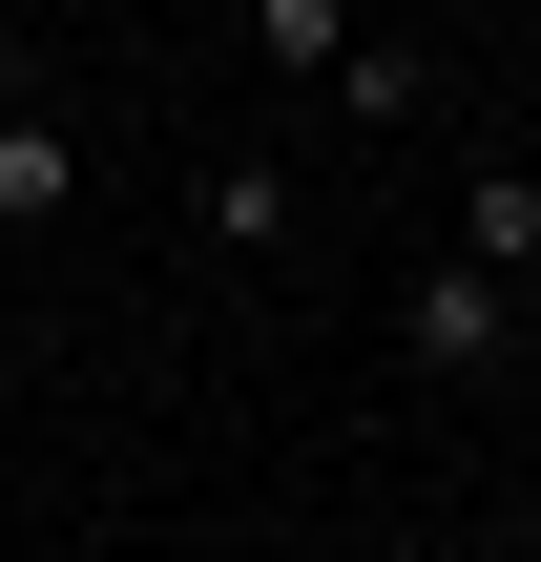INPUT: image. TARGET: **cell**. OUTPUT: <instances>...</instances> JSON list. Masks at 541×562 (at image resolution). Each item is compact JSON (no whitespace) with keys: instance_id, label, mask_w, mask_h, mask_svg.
<instances>
[{"instance_id":"obj_1","label":"cell","mask_w":541,"mask_h":562,"mask_svg":"<svg viewBox=\"0 0 541 562\" xmlns=\"http://www.w3.org/2000/svg\"><path fill=\"white\" fill-rule=\"evenodd\" d=\"M396 355H417V375H480V355H500V271H459V250H438V271L396 292Z\"/></svg>"},{"instance_id":"obj_2","label":"cell","mask_w":541,"mask_h":562,"mask_svg":"<svg viewBox=\"0 0 541 562\" xmlns=\"http://www.w3.org/2000/svg\"><path fill=\"white\" fill-rule=\"evenodd\" d=\"M438 250L521 292V271H541V167H459V209H438Z\"/></svg>"},{"instance_id":"obj_3","label":"cell","mask_w":541,"mask_h":562,"mask_svg":"<svg viewBox=\"0 0 541 562\" xmlns=\"http://www.w3.org/2000/svg\"><path fill=\"white\" fill-rule=\"evenodd\" d=\"M63 188H83V125L63 104H0V229H63Z\"/></svg>"},{"instance_id":"obj_4","label":"cell","mask_w":541,"mask_h":562,"mask_svg":"<svg viewBox=\"0 0 541 562\" xmlns=\"http://www.w3.org/2000/svg\"><path fill=\"white\" fill-rule=\"evenodd\" d=\"M188 229H208V250H292V167H271V146H229V167L188 188Z\"/></svg>"},{"instance_id":"obj_5","label":"cell","mask_w":541,"mask_h":562,"mask_svg":"<svg viewBox=\"0 0 541 562\" xmlns=\"http://www.w3.org/2000/svg\"><path fill=\"white\" fill-rule=\"evenodd\" d=\"M313 104H354V125H417V104H438V63H417V42H375V21H354V63H334V83H313Z\"/></svg>"},{"instance_id":"obj_6","label":"cell","mask_w":541,"mask_h":562,"mask_svg":"<svg viewBox=\"0 0 541 562\" xmlns=\"http://www.w3.org/2000/svg\"><path fill=\"white\" fill-rule=\"evenodd\" d=\"M250 63H292V83H334V63H354V0H250Z\"/></svg>"},{"instance_id":"obj_7","label":"cell","mask_w":541,"mask_h":562,"mask_svg":"<svg viewBox=\"0 0 541 562\" xmlns=\"http://www.w3.org/2000/svg\"><path fill=\"white\" fill-rule=\"evenodd\" d=\"M500 355H541V271H521V292H500Z\"/></svg>"}]
</instances>
